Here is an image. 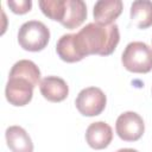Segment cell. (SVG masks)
I'll return each mask as SVG.
<instances>
[{"instance_id": "9", "label": "cell", "mask_w": 152, "mask_h": 152, "mask_svg": "<svg viewBox=\"0 0 152 152\" xmlns=\"http://www.w3.org/2000/svg\"><path fill=\"white\" fill-rule=\"evenodd\" d=\"M121 0H100L94 5L93 15L96 24L112 25L122 12Z\"/></svg>"}, {"instance_id": "5", "label": "cell", "mask_w": 152, "mask_h": 152, "mask_svg": "<svg viewBox=\"0 0 152 152\" xmlns=\"http://www.w3.org/2000/svg\"><path fill=\"white\" fill-rule=\"evenodd\" d=\"M115 131L120 139L125 141H137L145 132V124L138 113L125 112L118 116Z\"/></svg>"}, {"instance_id": "17", "label": "cell", "mask_w": 152, "mask_h": 152, "mask_svg": "<svg viewBox=\"0 0 152 152\" xmlns=\"http://www.w3.org/2000/svg\"><path fill=\"white\" fill-rule=\"evenodd\" d=\"M116 152H138V151L134 150V148H120Z\"/></svg>"}, {"instance_id": "8", "label": "cell", "mask_w": 152, "mask_h": 152, "mask_svg": "<svg viewBox=\"0 0 152 152\" xmlns=\"http://www.w3.org/2000/svg\"><path fill=\"white\" fill-rule=\"evenodd\" d=\"M39 90L44 99L50 102H61L66 99L69 87L66 82L57 76H46L39 83Z\"/></svg>"}, {"instance_id": "15", "label": "cell", "mask_w": 152, "mask_h": 152, "mask_svg": "<svg viewBox=\"0 0 152 152\" xmlns=\"http://www.w3.org/2000/svg\"><path fill=\"white\" fill-rule=\"evenodd\" d=\"M42 12L44 15L48 18L56 20V21H62L63 15H64V5L65 0H42L38 2Z\"/></svg>"}, {"instance_id": "6", "label": "cell", "mask_w": 152, "mask_h": 152, "mask_svg": "<svg viewBox=\"0 0 152 152\" xmlns=\"http://www.w3.org/2000/svg\"><path fill=\"white\" fill-rule=\"evenodd\" d=\"M33 88L34 87L25 78L8 76V82L5 89L6 100L17 107L26 106L32 100Z\"/></svg>"}, {"instance_id": "12", "label": "cell", "mask_w": 152, "mask_h": 152, "mask_svg": "<svg viewBox=\"0 0 152 152\" xmlns=\"http://www.w3.org/2000/svg\"><path fill=\"white\" fill-rule=\"evenodd\" d=\"M5 135L7 146L12 152H33V142L23 127L10 126Z\"/></svg>"}, {"instance_id": "11", "label": "cell", "mask_w": 152, "mask_h": 152, "mask_svg": "<svg viewBox=\"0 0 152 152\" xmlns=\"http://www.w3.org/2000/svg\"><path fill=\"white\" fill-rule=\"evenodd\" d=\"M56 51L61 57V59L66 63H75L84 58L78 46L76 33L63 34L56 44Z\"/></svg>"}, {"instance_id": "16", "label": "cell", "mask_w": 152, "mask_h": 152, "mask_svg": "<svg viewBox=\"0 0 152 152\" xmlns=\"http://www.w3.org/2000/svg\"><path fill=\"white\" fill-rule=\"evenodd\" d=\"M7 5H8V7L11 8V11L13 13H15V14H25V13L31 11L32 1L31 0H20V1L8 0Z\"/></svg>"}, {"instance_id": "2", "label": "cell", "mask_w": 152, "mask_h": 152, "mask_svg": "<svg viewBox=\"0 0 152 152\" xmlns=\"http://www.w3.org/2000/svg\"><path fill=\"white\" fill-rule=\"evenodd\" d=\"M121 63L131 72L147 74L152 70V48L142 42H132L125 48Z\"/></svg>"}, {"instance_id": "14", "label": "cell", "mask_w": 152, "mask_h": 152, "mask_svg": "<svg viewBox=\"0 0 152 152\" xmlns=\"http://www.w3.org/2000/svg\"><path fill=\"white\" fill-rule=\"evenodd\" d=\"M10 76L25 78L33 87L40 83V70L32 61L28 59H20L17 63H14L10 71Z\"/></svg>"}, {"instance_id": "10", "label": "cell", "mask_w": 152, "mask_h": 152, "mask_svg": "<svg viewBox=\"0 0 152 152\" xmlns=\"http://www.w3.org/2000/svg\"><path fill=\"white\" fill-rule=\"evenodd\" d=\"M87 18V6L82 0H65L64 15L61 24L69 30L80 27Z\"/></svg>"}, {"instance_id": "7", "label": "cell", "mask_w": 152, "mask_h": 152, "mask_svg": "<svg viewBox=\"0 0 152 152\" xmlns=\"http://www.w3.org/2000/svg\"><path fill=\"white\" fill-rule=\"evenodd\" d=\"M113 139L112 127L104 121H96L88 126L86 131V140L94 150L106 148Z\"/></svg>"}, {"instance_id": "1", "label": "cell", "mask_w": 152, "mask_h": 152, "mask_svg": "<svg viewBox=\"0 0 152 152\" xmlns=\"http://www.w3.org/2000/svg\"><path fill=\"white\" fill-rule=\"evenodd\" d=\"M76 39L84 57L89 55L108 56L119 44V27L116 24L100 25L89 23L76 33Z\"/></svg>"}, {"instance_id": "13", "label": "cell", "mask_w": 152, "mask_h": 152, "mask_svg": "<svg viewBox=\"0 0 152 152\" xmlns=\"http://www.w3.org/2000/svg\"><path fill=\"white\" fill-rule=\"evenodd\" d=\"M131 21L137 27L144 30L152 26V1L137 0L131 6Z\"/></svg>"}, {"instance_id": "4", "label": "cell", "mask_w": 152, "mask_h": 152, "mask_svg": "<svg viewBox=\"0 0 152 152\" xmlns=\"http://www.w3.org/2000/svg\"><path fill=\"white\" fill-rule=\"evenodd\" d=\"M106 103L107 97L97 87H88L82 89L75 100L77 110L84 116H96L101 114L106 108Z\"/></svg>"}, {"instance_id": "3", "label": "cell", "mask_w": 152, "mask_h": 152, "mask_svg": "<svg viewBox=\"0 0 152 152\" xmlns=\"http://www.w3.org/2000/svg\"><path fill=\"white\" fill-rule=\"evenodd\" d=\"M50 39V30L39 20H28L24 23L18 32V43L26 51H42Z\"/></svg>"}]
</instances>
